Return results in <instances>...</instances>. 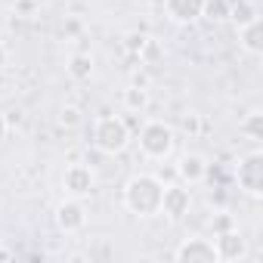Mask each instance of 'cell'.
<instances>
[{
    "instance_id": "obj_12",
    "label": "cell",
    "mask_w": 263,
    "mask_h": 263,
    "mask_svg": "<svg viewBox=\"0 0 263 263\" xmlns=\"http://www.w3.org/2000/svg\"><path fill=\"white\" fill-rule=\"evenodd\" d=\"M238 47L248 56H260L263 53V22H260V16L238 28Z\"/></svg>"
},
{
    "instance_id": "obj_8",
    "label": "cell",
    "mask_w": 263,
    "mask_h": 263,
    "mask_svg": "<svg viewBox=\"0 0 263 263\" xmlns=\"http://www.w3.org/2000/svg\"><path fill=\"white\" fill-rule=\"evenodd\" d=\"M192 208V192L186 183H167L164 192H161V211L167 220H183Z\"/></svg>"
},
{
    "instance_id": "obj_17",
    "label": "cell",
    "mask_w": 263,
    "mask_h": 263,
    "mask_svg": "<svg viewBox=\"0 0 263 263\" xmlns=\"http://www.w3.org/2000/svg\"><path fill=\"white\" fill-rule=\"evenodd\" d=\"M201 19H208V22H226L229 19V0H204Z\"/></svg>"
},
{
    "instance_id": "obj_20",
    "label": "cell",
    "mask_w": 263,
    "mask_h": 263,
    "mask_svg": "<svg viewBox=\"0 0 263 263\" xmlns=\"http://www.w3.org/2000/svg\"><path fill=\"white\" fill-rule=\"evenodd\" d=\"M146 41H149V34H143V31H130V34L124 37V53H130V56H134V59H137Z\"/></svg>"
},
{
    "instance_id": "obj_19",
    "label": "cell",
    "mask_w": 263,
    "mask_h": 263,
    "mask_svg": "<svg viewBox=\"0 0 263 263\" xmlns=\"http://www.w3.org/2000/svg\"><path fill=\"white\" fill-rule=\"evenodd\" d=\"M238 223H235V217L229 214V211H217L214 217H211V232L217 235V232H226V229H235Z\"/></svg>"
},
{
    "instance_id": "obj_18",
    "label": "cell",
    "mask_w": 263,
    "mask_h": 263,
    "mask_svg": "<svg viewBox=\"0 0 263 263\" xmlns=\"http://www.w3.org/2000/svg\"><path fill=\"white\" fill-rule=\"evenodd\" d=\"M140 65H158L161 59H164V50H161V44L155 41V37H149L146 44H143V50H140Z\"/></svg>"
},
{
    "instance_id": "obj_16",
    "label": "cell",
    "mask_w": 263,
    "mask_h": 263,
    "mask_svg": "<svg viewBox=\"0 0 263 263\" xmlns=\"http://www.w3.org/2000/svg\"><path fill=\"white\" fill-rule=\"evenodd\" d=\"M93 74V56L90 53H74L68 59V78L71 81H90Z\"/></svg>"
},
{
    "instance_id": "obj_23",
    "label": "cell",
    "mask_w": 263,
    "mask_h": 263,
    "mask_svg": "<svg viewBox=\"0 0 263 263\" xmlns=\"http://www.w3.org/2000/svg\"><path fill=\"white\" fill-rule=\"evenodd\" d=\"M7 134H10V124H7V115H4V111H0V140H4Z\"/></svg>"
},
{
    "instance_id": "obj_9",
    "label": "cell",
    "mask_w": 263,
    "mask_h": 263,
    "mask_svg": "<svg viewBox=\"0 0 263 263\" xmlns=\"http://www.w3.org/2000/svg\"><path fill=\"white\" fill-rule=\"evenodd\" d=\"M214 251H217V260L220 263H238L248 257V238L235 229H226V232H217L214 235Z\"/></svg>"
},
{
    "instance_id": "obj_3",
    "label": "cell",
    "mask_w": 263,
    "mask_h": 263,
    "mask_svg": "<svg viewBox=\"0 0 263 263\" xmlns=\"http://www.w3.org/2000/svg\"><path fill=\"white\" fill-rule=\"evenodd\" d=\"M137 143L149 161H164V158H171V152L177 146V134L167 121L155 118V121H146L137 127Z\"/></svg>"
},
{
    "instance_id": "obj_22",
    "label": "cell",
    "mask_w": 263,
    "mask_h": 263,
    "mask_svg": "<svg viewBox=\"0 0 263 263\" xmlns=\"http://www.w3.org/2000/svg\"><path fill=\"white\" fill-rule=\"evenodd\" d=\"M183 130L189 137H198L201 130H204V121H201V115L198 111H189V115H183Z\"/></svg>"
},
{
    "instance_id": "obj_15",
    "label": "cell",
    "mask_w": 263,
    "mask_h": 263,
    "mask_svg": "<svg viewBox=\"0 0 263 263\" xmlns=\"http://www.w3.org/2000/svg\"><path fill=\"white\" fill-rule=\"evenodd\" d=\"M257 16H260V10L251 4V0H229V19L235 22V28L248 25V22L257 19Z\"/></svg>"
},
{
    "instance_id": "obj_6",
    "label": "cell",
    "mask_w": 263,
    "mask_h": 263,
    "mask_svg": "<svg viewBox=\"0 0 263 263\" xmlns=\"http://www.w3.org/2000/svg\"><path fill=\"white\" fill-rule=\"evenodd\" d=\"M96 189V174L90 164H68L62 174V192L68 198H87Z\"/></svg>"
},
{
    "instance_id": "obj_7",
    "label": "cell",
    "mask_w": 263,
    "mask_h": 263,
    "mask_svg": "<svg viewBox=\"0 0 263 263\" xmlns=\"http://www.w3.org/2000/svg\"><path fill=\"white\" fill-rule=\"evenodd\" d=\"M171 257L180 260V263H220V260H217V251H214V241H211V238H201V235L183 238V241L174 248Z\"/></svg>"
},
{
    "instance_id": "obj_24",
    "label": "cell",
    "mask_w": 263,
    "mask_h": 263,
    "mask_svg": "<svg viewBox=\"0 0 263 263\" xmlns=\"http://www.w3.org/2000/svg\"><path fill=\"white\" fill-rule=\"evenodd\" d=\"M0 260H13V251H10V248H4V245H0Z\"/></svg>"
},
{
    "instance_id": "obj_14",
    "label": "cell",
    "mask_w": 263,
    "mask_h": 263,
    "mask_svg": "<svg viewBox=\"0 0 263 263\" xmlns=\"http://www.w3.org/2000/svg\"><path fill=\"white\" fill-rule=\"evenodd\" d=\"M238 134L245 137V140H251V143H260L263 140V111H248L241 121H238Z\"/></svg>"
},
{
    "instance_id": "obj_11",
    "label": "cell",
    "mask_w": 263,
    "mask_h": 263,
    "mask_svg": "<svg viewBox=\"0 0 263 263\" xmlns=\"http://www.w3.org/2000/svg\"><path fill=\"white\" fill-rule=\"evenodd\" d=\"M204 177H208V158H204V155L189 152V155H183V158L177 161V180H180V183L198 186V183H204Z\"/></svg>"
},
{
    "instance_id": "obj_4",
    "label": "cell",
    "mask_w": 263,
    "mask_h": 263,
    "mask_svg": "<svg viewBox=\"0 0 263 263\" xmlns=\"http://www.w3.org/2000/svg\"><path fill=\"white\" fill-rule=\"evenodd\" d=\"M235 183L251 198L263 195V152L260 149H251L248 155H241L235 161Z\"/></svg>"
},
{
    "instance_id": "obj_10",
    "label": "cell",
    "mask_w": 263,
    "mask_h": 263,
    "mask_svg": "<svg viewBox=\"0 0 263 263\" xmlns=\"http://www.w3.org/2000/svg\"><path fill=\"white\" fill-rule=\"evenodd\" d=\"M161 7H164V16L174 25H192V22L201 19L204 0H161Z\"/></svg>"
},
{
    "instance_id": "obj_2",
    "label": "cell",
    "mask_w": 263,
    "mask_h": 263,
    "mask_svg": "<svg viewBox=\"0 0 263 263\" xmlns=\"http://www.w3.org/2000/svg\"><path fill=\"white\" fill-rule=\"evenodd\" d=\"M130 127L121 115H99L90 127V143L102 155H121L130 146Z\"/></svg>"
},
{
    "instance_id": "obj_1",
    "label": "cell",
    "mask_w": 263,
    "mask_h": 263,
    "mask_svg": "<svg viewBox=\"0 0 263 263\" xmlns=\"http://www.w3.org/2000/svg\"><path fill=\"white\" fill-rule=\"evenodd\" d=\"M161 192H164V183L155 177V174H134L127 183H124V208L137 217H155L161 211Z\"/></svg>"
},
{
    "instance_id": "obj_21",
    "label": "cell",
    "mask_w": 263,
    "mask_h": 263,
    "mask_svg": "<svg viewBox=\"0 0 263 263\" xmlns=\"http://www.w3.org/2000/svg\"><path fill=\"white\" fill-rule=\"evenodd\" d=\"M59 121H62V127H68V130H74V127H81V121H84V115H81V108H78V105H65V108L59 111Z\"/></svg>"
},
{
    "instance_id": "obj_5",
    "label": "cell",
    "mask_w": 263,
    "mask_h": 263,
    "mask_svg": "<svg viewBox=\"0 0 263 263\" xmlns=\"http://www.w3.org/2000/svg\"><path fill=\"white\" fill-rule=\"evenodd\" d=\"M53 220H56V229L65 232V235H78V232H84V226H87V208H84V198H68V195H65V198L56 204Z\"/></svg>"
},
{
    "instance_id": "obj_13",
    "label": "cell",
    "mask_w": 263,
    "mask_h": 263,
    "mask_svg": "<svg viewBox=\"0 0 263 263\" xmlns=\"http://www.w3.org/2000/svg\"><path fill=\"white\" fill-rule=\"evenodd\" d=\"M121 102H124V108H127L130 115H140V111L149 108V90H146L143 84H130V87L121 93Z\"/></svg>"
}]
</instances>
